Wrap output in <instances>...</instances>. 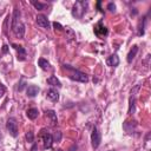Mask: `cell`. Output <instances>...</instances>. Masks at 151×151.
<instances>
[{"label": "cell", "mask_w": 151, "mask_h": 151, "mask_svg": "<svg viewBox=\"0 0 151 151\" xmlns=\"http://www.w3.org/2000/svg\"><path fill=\"white\" fill-rule=\"evenodd\" d=\"M12 46L17 50V52H18V60H20V61H24L25 59H26V55H27V53H26V50L22 47V46H20V45H15V44H12Z\"/></svg>", "instance_id": "8"}, {"label": "cell", "mask_w": 151, "mask_h": 151, "mask_svg": "<svg viewBox=\"0 0 151 151\" xmlns=\"http://www.w3.org/2000/svg\"><path fill=\"white\" fill-rule=\"evenodd\" d=\"M106 64H107L109 66H111V67L118 66V64H119V58H118V55H117V54L110 55V57L106 59Z\"/></svg>", "instance_id": "12"}, {"label": "cell", "mask_w": 151, "mask_h": 151, "mask_svg": "<svg viewBox=\"0 0 151 151\" xmlns=\"http://www.w3.org/2000/svg\"><path fill=\"white\" fill-rule=\"evenodd\" d=\"M100 142H101V134L100 132L98 131V129L94 126L92 129V132H91V143H92V147L93 149H97L99 145H100Z\"/></svg>", "instance_id": "5"}, {"label": "cell", "mask_w": 151, "mask_h": 151, "mask_svg": "<svg viewBox=\"0 0 151 151\" xmlns=\"http://www.w3.org/2000/svg\"><path fill=\"white\" fill-rule=\"evenodd\" d=\"M65 71H67L68 73V78L72 79V80H76V81H80V83H86L88 81V78L85 73L80 72L79 70H76L74 67L70 66V65H64L63 66Z\"/></svg>", "instance_id": "2"}, {"label": "cell", "mask_w": 151, "mask_h": 151, "mask_svg": "<svg viewBox=\"0 0 151 151\" xmlns=\"http://www.w3.org/2000/svg\"><path fill=\"white\" fill-rule=\"evenodd\" d=\"M134 111H136V97L130 96V98H129V110H127V113L129 114H133Z\"/></svg>", "instance_id": "15"}, {"label": "cell", "mask_w": 151, "mask_h": 151, "mask_svg": "<svg viewBox=\"0 0 151 151\" xmlns=\"http://www.w3.org/2000/svg\"><path fill=\"white\" fill-rule=\"evenodd\" d=\"M5 91H6V88H5V86L2 85V84H0V98L5 94Z\"/></svg>", "instance_id": "24"}, {"label": "cell", "mask_w": 151, "mask_h": 151, "mask_svg": "<svg viewBox=\"0 0 151 151\" xmlns=\"http://www.w3.org/2000/svg\"><path fill=\"white\" fill-rule=\"evenodd\" d=\"M39 91H40V88H39L37 85H29V86H27V88H26L27 97H29V98L35 97V96L39 93Z\"/></svg>", "instance_id": "10"}, {"label": "cell", "mask_w": 151, "mask_h": 151, "mask_svg": "<svg viewBox=\"0 0 151 151\" xmlns=\"http://www.w3.org/2000/svg\"><path fill=\"white\" fill-rule=\"evenodd\" d=\"M37 149H38V145H37V144H33V146H32L31 151H37Z\"/></svg>", "instance_id": "27"}, {"label": "cell", "mask_w": 151, "mask_h": 151, "mask_svg": "<svg viewBox=\"0 0 151 151\" xmlns=\"http://www.w3.org/2000/svg\"><path fill=\"white\" fill-rule=\"evenodd\" d=\"M47 84L51 86H57V87H61V83L60 80L55 77V76H51L47 78Z\"/></svg>", "instance_id": "16"}, {"label": "cell", "mask_w": 151, "mask_h": 151, "mask_svg": "<svg viewBox=\"0 0 151 151\" xmlns=\"http://www.w3.org/2000/svg\"><path fill=\"white\" fill-rule=\"evenodd\" d=\"M52 138H53V142H57V143L60 142V140H61V132H60V131H57V132L52 136Z\"/></svg>", "instance_id": "22"}, {"label": "cell", "mask_w": 151, "mask_h": 151, "mask_svg": "<svg viewBox=\"0 0 151 151\" xmlns=\"http://www.w3.org/2000/svg\"><path fill=\"white\" fill-rule=\"evenodd\" d=\"M12 31L13 33L18 37V38H24V34H25V25L24 22L21 21V13L18 8H14V12H13V15H12Z\"/></svg>", "instance_id": "1"}, {"label": "cell", "mask_w": 151, "mask_h": 151, "mask_svg": "<svg viewBox=\"0 0 151 151\" xmlns=\"http://www.w3.org/2000/svg\"><path fill=\"white\" fill-rule=\"evenodd\" d=\"M35 20H37L38 26H40V27H42V28H46V29L50 28V21H48V19H47L46 15H44V14H38L37 18H35Z\"/></svg>", "instance_id": "7"}, {"label": "cell", "mask_w": 151, "mask_h": 151, "mask_svg": "<svg viewBox=\"0 0 151 151\" xmlns=\"http://www.w3.org/2000/svg\"><path fill=\"white\" fill-rule=\"evenodd\" d=\"M25 137H26V140H27L28 143H33V142H34V134H33L32 131H28Z\"/></svg>", "instance_id": "21"}, {"label": "cell", "mask_w": 151, "mask_h": 151, "mask_svg": "<svg viewBox=\"0 0 151 151\" xmlns=\"http://www.w3.org/2000/svg\"><path fill=\"white\" fill-rule=\"evenodd\" d=\"M74 150H77V145H72V147L70 149V151H74Z\"/></svg>", "instance_id": "28"}, {"label": "cell", "mask_w": 151, "mask_h": 151, "mask_svg": "<svg viewBox=\"0 0 151 151\" xmlns=\"http://www.w3.org/2000/svg\"><path fill=\"white\" fill-rule=\"evenodd\" d=\"M41 137H42V142H44V147L45 149H51L52 145H53L52 134L47 133L45 130H41Z\"/></svg>", "instance_id": "6"}, {"label": "cell", "mask_w": 151, "mask_h": 151, "mask_svg": "<svg viewBox=\"0 0 151 151\" xmlns=\"http://www.w3.org/2000/svg\"><path fill=\"white\" fill-rule=\"evenodd\" d=\"M31 4L37 8V9H39V11H41V9H45L46 8V4H42V2H40V1H31Z\"/></svg>", "instance_id": "20"}, {"label": "cell", "mask_w": 151, "mask_h": 151, "mask_svg": "<svg viewBox=\"0 0 151 151\" xmlns=\"http://www.w3.org/2000/svg\"><path fill=\"white\" fill-rule=\"evenodd\" d=\"M107 9H109L110 12H114V11H116V5H114L113 2H109V5H107Z\"/></svg>", "instance_id": "23"}, {"label": "cell", "mask_w": 151, "mask_h": 151, "mask_svg": "<svg viewBox=\"0 0 151 151\" xmlns=\"http://www.w3.org/2000/svg\"><path fill=\"white\" fill-rule=\"evenodd\" d=\"M57 151H64V150H61V149H59V150H57Z\"/></svg>", "instance_id": "29"}, {"label": "cell", "mask_w": 151, "mask_h": 151, "mask_svg": "<svg viewBox=\"0 0 151 151\" xmlns=\"http://www.w3.org/2000/svg\"><path fill=\"white\" fill-rule=\"evenodd\" d=\"M94 33H96V35H98V37H101V35H106V34H107V29H106L105 26H103V22H101V21H99V22L96 25V27H94Z\"/></svg>", "instance_id": "9"}, {"label": "cell", "mask_w": 151, "mask_h": 151, "mask_svg": "<svg viewBox=\"0 0 151 151\" xmlns=\"http://www.w3.org/2000/svg\"><path fill=\"white\" fill-rule=\"evenodd\" d=\"M38 64H39V66H40L42 70H50V68H51L50 63H48L46 59H44V58H40V59L38 60Z\"/></svg>", "instance_id": "18"}, {"label": "cell", "mask_w": 151, "mask_h": 151, "mask_svg": "<svg viewBox=\"0 0 151 151\" xmlns=\"http://www.w3.org/2000/svg\"><path fill=\"white\" fill-rule=\"evenodd\" d=\"M26 116L29 118V119H35V118H38V116H39V111H38V109H35V107H31V109H28L27 111H26Z\"/></svg>", "instance_id": "17"}, {"label": "cell", "mask_w": 151, "mask_h": 151, "mask_svg": "<svg viewBox=\"0 0 151 151\" xmlns=\"http://www.w3.org/2000/svg\"><path fill=\"white\" fill-rule=\"evenodd\" d=\"M6 127L9 132V134L12 137H17L18 136V123H17V119L13 118V117H9L6 122Z\"/></svg>", "instance_id": "4"}, {"label": "cell", "mask_w": 151, "mask_h": 151, "mask_svg": "<svg viewBox=\"0 0 151 151\" xmlns=\"http://www.w3.org/2000/svg\"><path fill=\"white\" fill-rule=\"evenodd\" d=\"M137 52H138V46H137V45H133L132 48H131V50L129 51V53H127V58H126L127 63H132V60H133L134 57L137 55Z\"/></svg>", "instance_id": "14"}, {"label": "cell", "mask_w": 151, "mask_h": 151, "mask_svg": "<svg viewBox=\"0 0 151 151\" xmlns=\"http://www.w3.org/2000/svg\"><path fill=\"white\" fill-rule=\"evenodd\" d=\"M46 117L50 119V123L51 125H57L58 124V118H57V113L53 111V110H47L46 111Z\"/></svg>", "instance_id": "11"}, {"label": "cell", "mask_w": 151, "mask_h": 151, "mask_svg": "<svg viewBox=\"0 0 151 151\" xmlns=\"http://www.w3.org/2000/svg\"><path fill=\"white\" fill-rule=\"evenodd\" d=\"M146 19V17H144L143 19H142V21L139 22V26H138V35H143L144 34V27H145V20Z\"/></svg>", "instance_id": "19"}, {"label": "cell", "mask_w": 151, "mask_h": 151, "mask_svg": "<svg viewBox=\"0 0 151 151\" xmlns=\"http://www.w3.org/2000/svg\"><path fill=\"white\" fill-rule=\"evenodd\" d=\"M53 26H54L55 29H58V31H61V29H63V26H61L59 22H53Z\"/></svg>", "instance_id": "25"}, {"label": "cell", "mask_w": 151, "mask_h": 151, "mask_svg": "<svg viewBox=\"0 0 151 151\" xmlns=\"http://www.w3.org/2000/svg\"><path fill=\"white\" fill-rule=\"evenodd\" d=\"M87 8V1H77L72 7V15L74 18H83Z\"/></svg>", "instance_id": "3"}, {"label": "cell", "mask_w": 151, "mask_h": 151, "mask_svg": "<svg viewBox=\"0 0 151 151\" xmlns=\"http://www.w3.org/2000/svg\"><path fill=\"white\" fill-rule=\"evenodd\" d=\"M47 98L50 100H52V101H58L59 100V92L55 88L52 87V88H50L47 91Z\"/></svg>", "instance_id": "13"}, {"label": "cell", "mask_w": 151, "mask_h": 151, "mask_svg": "<svg viewBox=\"0 0 151 151\" xmlns=\"http://www.w3.org/2000/svg\"><path fill=\"white\" fill-rule=\"evenodd\" d=\"M7 51H8V46H7V45H4V46H2V52H4V53H7Z\"/></svg>", "instance_id": "26"}]
</instances>
